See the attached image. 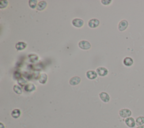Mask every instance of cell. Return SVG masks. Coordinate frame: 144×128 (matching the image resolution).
<instances>
[{"label": "cell", "mask_w": 144, "mask_h": 128, "mask_svg": "<svg viewBox=\"0 0 144 128\" xmlns=\"http://www.w3.org/2000/svg\"><path fill=\"white\" fill-rule=\"evenodd\" d=\"M119 115L121 118L124 119H127L128 118L131 117L132 115V111L128 108H123L119 112Z\"/></svg>", "instance_id": "obj_1"}, {"label": "cell", "mask_w": 144, "mask_h": 128, "mask_svg": "<svg viewBox=\"0 0 144 128\" xmlns=\"http://www.w3.org/2000/svg\"><path fill=\"white\" fill-rule=\"evenodd\" d=\"M78 46L82 50H87L91 47V45L88 41L83 40L79 41V42L78 43Z\"/></svg>", "instance_id": "obj_2"}, {"label": "cell", "mask_w": 144, "mask_h": 128, "mask_svg": "<svg viewBox=\"0 0 144 128\" xmlns=\"http://www.w3.org/2000/svg\"><path fill=\"white\" fill-rule=\"evenodd\" d=\"M72 25L76 28H81L84 24V22L81 19L75 18L71 22Z\"/></svg>", "instance_id": "obj_3"}, {"label": "cell", "mask_w": 144, "mask_h": 128, "mask_svg": "<svg viewBox=\"0 0 144 128\" xmlns=\"http://www.w3.org/2000/svg\"><path fill=\"white\" fill-rule=\"evenodd\" d=\"M128 27V22L126 20H121L118 24V29L120 32H123Z\"/></svg>", "instance_id": "obj_4"}, {"label": "cell", "mask_w": 144, "mask_h": 128, "mask_svg": "<svg viewBox=\"0 0 144 128\" xmlns=\"http://www.w3.org/2000/svg\"><path fill=\"white\" fill-rule=\"evenodd\" d=\"M100 22L99 20L97 19H92L88 21V27L91 28H96L98 27L100 25Z\"/></svg>", "instance_id": "obj_5"}, {"label": "cell", "mask_w": 144, "mask_h": 128, "mask_svg": "<svg viewBox=\"0 0 144 128\" xmlns=\"http://www.w3.org/2000/svg\"><path fill=\"white\" fill-rule=\"evenodd\" d=\"M96 72L98 75L101 77H104L107 76L108 73V70L105 67H98L96 69Z\"/></svg>", "instance_id": "obj_6"}, {"label": "cell", "mask_w": 144, "mask_h": 128, "mask_svg": "<svg viewBox=\"0 0 144 128\" xmlns=\"http://www.w3.org/2000/svg\"><path fill=\"white\" fill-rule=\"evenodd\" d=\"M124 121L125 124H126V125L130 128H133L136 125V120L132 117H130L126 119Z\"/></svg>", "instance_id": "obj_7"}, {"label": "cell", "mask_w": 144, "mask_h": 128, "mask_svg": "<svg viewBox=\"0 0 144 128\" xmlns=\"http://www.w3.org/2000/svg\"><path fill=\"white\" fill-rule=\"evenodd\" d=\"M99 97L101 99V100L104 103H108L110 101V98L109 95L106 92H101L99 94Z\"/></svg>", "instance_id": "obj_8"}, {"label": "cell", "mask_w": 144, "mask_h": 128, "mask_svg": "<svg viewBox=\"0 0 144 128\" xmlns=\"http://www.w3.org/2000/svg\"><path fill=\"white\" fill-rule=\"evenodd\" d=\"M81 78L78 76H74L71 77L69 80V84L72 86H76L80 83Z\"/></svg>", "instance_id": "obj_9"}, {"label": "cell", "mask_w": 144, "mask_h": 128, "mask_svg": "<svg viewBox=\"0 0 144 128\" xmlns=\"http://www.w3.org/2000/svg\"><path fill=\"white\" fill-rule=\"evenodd\" d=\"M97 73L95 71H88L86 72V77H87L89 80H95L97 77Z\"/></svg>", "instance_id": "obj_10"}, {"label": "cell", "mask_w": 144, "mask_h": 128, "mask_svg": "<svg viewBox=\"0 0 144 128\" xmlns=\"http://www.w3.org/2000/svg\"><path fill=\"white\" fill-rule=\"evenodd\" d=\"M47 5V3L46 1H41L38 3V5H37L36 9L38 11H43L46 8Z\"/></svg>", "instance_id": "obj_11"}, {"label": "cell", "mask_w": 144, "mask_h": 128, "mask_svg": "<svg viewBox=\"0 0 144 128\" xmlns=\"http://www.w3.org/2000/svg\"><path fill=\"white\" fill-rule=\"evenodd\" d=\"M123 65L126 67H131L134 64V60L130 56H127L123 59Z\"/></svg>", "instance_id": "obj_12"}, {"label": "cell", "mask_w": 144, "mask_h": 128, "mask_svg": "<svg viewBox=\"0 0 144 128\" xmlns=\"http://www.w3.org/2000/svg\"><path fill=\"white\" fill-rule=\"evenodd\" d=\"M36 89V88L35 85L32 83L27 84L24 87V90L26 92H27L28 93H31L35 91Z\"/></svg>", "instance_id": "obj_13"}, {"label": "cell", "mask_w": 144, "mask_h": 128, "mask_svg": "<svg viewBox=\"0 0 144 128\" xmlns=\"http://www.w3.org/2000/svg\"><path fill=\"white\" fill-rule=\"evenodd\" d=\"M26 46H27V44L24 42H18L15 45V48L18 51L23 50Z\"/></svg>", "instance_id": "obj_14"}, {"label": "cell", "mask_w": 144, "mask_h": 128, "mask_svg": "<svg viewBox=\"0 0 144 128\" xmlns=\"http://www.w3.org/2000/svg\"><path fill=\"white\" fill-rule=\"evenodd\" d=\"M47 75L46 73H42L40 75L38 78V81L41 84H45L47 81Z\"/></svg>", "instance_id": "obj_15"}, {"label": "cell", "mask_w": 144, "mask_h": 128, "mask_svg": "<svg viewBox=\"0 0 144 128\" xmlns=\"http://www.w3.org/2000/svg\"><path fill=\"white\" fill-rule=\"evenodd\" d=\"M21 115L20 110L19 109H15L11 112V116L14 119H18L20 117Z\"/></svg>", "instance_id": "obj_16"}, {"label": "cell", "mask_w": 144, "mask_h": 128, "mask_svg": "<svg viewBox=\"0 0 144 128\" xmlns=\"http://www.w3.org/2000/svg\"><path fill=\"white\" fill-rule=\"evenodd\" d=\"M144 124V116H140L136 119V125L139 126L143 125Z\"/></svg>", "instance_id": "obj_17"}, {"label": "cell", "mask_w": 144, "mask_h": 128, "mask_svg": "<svg viewBox=\"0 0 144 128\" xmlns=\"http://www.w3.org/2000/svg\"><path fill=\"white\" fill-rule=\"evenodd\" d=\"M29 61L32 63H35L38 61V56L36 54H30L28 55Z\"/></svg>", "instance_id": "obj_18"}, {"label": "cell", "mask_w": 144, "mask_h": 128, "mask_svg": "<svg viewBox=\"0 0 144 128\" xmlns=\"http://www.w3.org/2000/svg\"><path fill=\"white\" fill-rule=\"evenodd\" d=\"M13 90H14V92L16 94H17L20 95V94H22L23 90H22L21 88L20 87L19 85H15L14 86V87H13Z\"/></svg>", "instance_id": "obj_19"}, {"label": "cell", "mask_w": 144, "mask_h": 128, "mask_svg": "<svg viewBox=\"0 0 144 128\" xmlns=\"http://www.w3.org/2000/svg\"><path fill=\"white\" fill-rule=\"evenodd\" d=\"M38 1L37 0H29V6L32 9H35L37 8L38 5Z\"/></svg>", "instance_id": "obj_20"}, {"label": "cell", "mask_w": 144, "mask_h": 128, "mask_svg": "<svg viewBox=\"0 0 144 128\" xmlns=\"http://www.w3.org/2000/svg\"><path fill=\"white\" fill-rule=\"evenodd\" d=\"M18 84H19L21 86H25V85L27 84V81H26L24 78L20 77L19 78H18Z\"/></svg>", "instance_id": "obj_21"}, {"label": "cell", "mask_w": 144, "mask_h": 128, "mask_svg": "<svg viewBox=\"0 0 144 128\" xmlns=\"http://www.w3.org/2000/svg\"><path fill=\"white\" fill-rule=\"evenodd\" d=\"M8 5V1L5 0V1H0V8L4 9Z\"/></svg>", "instance_id": "obj_22"}, {"label": "cell", "mask_w": 144, "mask_h": 128, "mask_svg": "<svg viewBox=\"0 0 144 128\" xmlns=\"http://www.w3.org/2000/svg\"><path fill=\"white\" fill-rule=\"evenodd\" d=\"M112 2V1H111V0H109V1H108V0H102L101 1V3L102 4L104 5H108L109 4H110L111 2Z\"/></svg>", "instance_id": "obj_23"}, {"label": "cell", "mask_w": 144, "mask_h": 128, "mask_svg": "<svg viewBox=\"0 0 144 128\" xmlns=\"http://www.w3.org/2000/svg\"><path fill=\"white\" fill-rule=\"evenodd\" d=\"M0 128H5V126L3 125V124L2 122L0 123Z\"/></svg>", "instance_id": "obj_24"}, {"label": "cell", "mask_w": 144, "mask_h": 128, "mask_svg": "<svg viewBox=\"0 0 144 128\" xmlns=\"http://www.w3.org/2000/svg\"><path fill=\"white\" fill-rule=\"evenodd\" d=\"M136 128H144V125H141V126H139Z\"/></svg>", "instance_id": "obj_25"}]
</instances>
